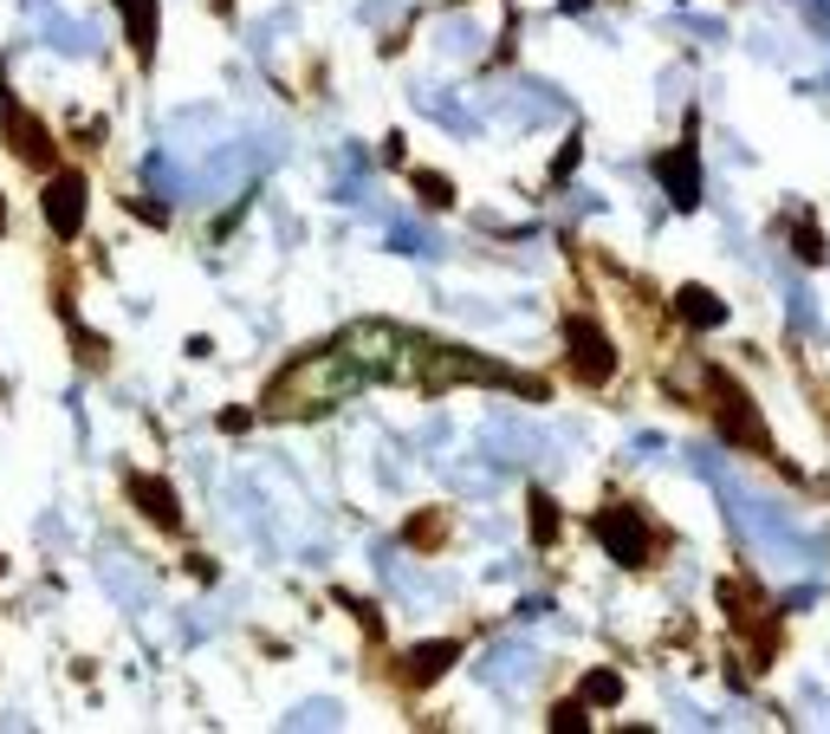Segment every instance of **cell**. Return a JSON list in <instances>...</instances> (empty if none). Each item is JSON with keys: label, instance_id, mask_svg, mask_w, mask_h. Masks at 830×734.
Instances as JSON below:
<instances>
[{"label": "cell", "instance_id": "cell-16", "mask_svg": "<svg viewBox=\"0 0 830 734\" xmlns=\"http://www.w3.org/2000/svg\"><path fill=\"white\" fill-rule=\"evenodd\" d=\"M552 729H558V734H591V722H584V709H577V702H558V709H552Z\"/></svg>", "mask_w": 830, "mask_h": 734}, {"label": "cell", "instance_id": "cell-2", "mask_svg": "<svg viewBox=\"0 0 830 734\" xmlns=\"http://www.w3.org/2000/svg\"><path fill=\"white\" fill-rule=\"evenodd\" d=\"M564 345H571V365H577V383H610L617 370V352L610 338L591 325V319H564Z\"/></svg>", "mask_w": 830, "mask_h": 734}, {"label": "cell", "instance_id": "cell-17", "mask_svg": "<svg viewBox=\"0 0 830 734\" xmlns=\"http://www.w3.org/2000/svg\"><path fill=\"white\" fill-rule=\"evenodd\" d=\"M441 533H448V520H435V514H422L410 526V546H435V540H441Z\"/></svg>", "mask_w": 830, "mask_h": 734}, {"label": "cell", "instance_id": "cell-1", "mask_svg": "<svg viewBox=\"0 0 830 734\" xmlns=\"http://www.w3.org/2000/svg\"><path fill=\"white\" fill-rule=\"evenodd\" d=\"M363 383L370 377H363V365L350 358L345 345H318V352L292 358L267 383V416H325L332 403H350Z\"/></svg>", "mask_w": 830, "mask_h": 734}, {"label": "cell", "instance_id": "cell-5", "mask_svg": "<svg viewBox=\"0 0 830 734\" xmlns=\"http://www.w3.org/2000/svg\"><path fill=\"white\" fill-rule=\"evenodd\" d=\"M85 196H91V189H85L78 169H59V176L46 182V227H53L59 241H71V234L85 227Z\"/></svg>", "mask_w": 830, "mask_h": 734}, {"label": "cell", "instance_id": "cell-20", "mask_svg": "<svg viewBox=\"0 0 830 734\" xmlns=\"http://www.w3.org/2000/svg\"><path fill=\"white\" fill-rule=\"evenodd\" d=\"M0 104H7V98H0Z\"/></svg>", "mask_w": 830, "mask_h": 734}, {"label": "cell", "instance_id": "cell-14", "mask_svg": "<svg viewBox=\"0 0 830 734\" xmlns=\"http://www.w3.org/2000/svg\"><path fill=\"white\" fill-rule=\"evenodd\" d=\"M792 254L811 260V267L825 260V234H818V221H798V227H792Z\"/></svg>", "mask_w": 830, "mask_h": 734}, {"label": "cell", "instance_id": "cell-9", "mask_svg": "<svg viewBox=\"0 0 830 734\" xmlns=\"http://www.w3.org/2000/svg\"><path fill=\"white\" fill-rule=\"evenodd\" d=\"M131 501H143V514L156 520V526H182L169 481H156V475H131Z\"/></svg>", "mask_w": 830, "mask_h": 734}, {"label": "cell", "instance_id": "cell-18", "mask_svg": "<svg viewBox=\"0 0 830 734\" xmlns=\"http://www.w3.org/2000/svg\"><path fill=\"white\" fill-rule=\"evenodd\" d=\"M0 234H7V202H0Z\"/></svg>", "mask_w": 830, "mask_h": 734}, {"label": "cell", "instance_id": "cell-12", "mask_svg": "<svg viewBox=\"0 0 830 734\" xmlns=\"http://www.w3.org/2000/svg\"><path fill=\"white\" fill-rule=\"evenodd\" d=\"M584 702L617 709V702H622V676H617V669H591V676H584Z\"/></svg>", "mask_w": 830, "mask_h": 734}, {"label": "cell", "instance_id": "cell-3", "mask_svg": "<svg viewBox=\"0 0 830 734\" xmlns=\"http://www.w3.org/2000/svg\"><path fill=\"white\" fill-rule=\"evenodd\" d=\"M591 526H597V540L617 553L622 566H649V526H642V514H629V508H597Z\"/></svg>", "mask_w": 830, "mask_h": 734}, {"label": "cell", "instance_id": "cell-13", "mask_svg": "<svg viewBox=\"0 0 830 734\" xmlns=\"http://www.w3.org/2000/svg\"><path fill=\"white\" fill-rule=\"evenodd\" d=\"M415 196H422L428 209H448V202H455V182L435 176V169H415Z\"/></svg>", "mask_w": 830, "mask_h": 734}, {"label": "cell", "instance_id": "cell-10", "mask_svg": "<svg viewBox=\"0 0 830 734\" xmlns=\"http://www.w3.org/2000/svg\"><path fill=\"white\" fill-rule=\"evenodd\" d=\"M117 13H124V33H131L137 59L149 66L156 59V0H117Z\"/></svg>", "mask_w": 830, "mask_h": 734}, {"label": "cell", "instance_id": "cell-6", "mask_svg": "<svg viewBox=\"0 0 830 734\" xmlns=\"http://www.w3.org/2000/svg\"><path fill=\"white\" fill-rule=\"evenodd\" d=\"M655 176L669 182L675 209H700V149H694V144L669 149V156H655Z\"/></svg>", "mask_w": 830, "mask_h": 734}, {"label": "cell", "instance_id": "cell-8", "mask_svg": "<svg viewBox=\"0 0 830 734\" xmlns=\"http://www.w3.org/2000/svg\"><path fill=\"white\" fill-rule=\"evenodd\" d=\"M675 312L688 319L694 332H714V325H727V299L707 293V287H682V293H675Z\"/></svg>", "mask_w": 830, "mask_h": 734}, {"label": "cell", "instance_id": "cell-4", "mask_svg": "<svg viewBox=\"0 0 830 734\" xmlns=\"http://www.w3.org/2000/svg\"><path fill=\"white\" fill-rule=\"evenodd\" d=\"M714 390H720V403H714V410H720V430H727L733 442H747V448H760V455H772V436H765L760 410H753V403L740 397V383L714 370Z\"/></svg>", "mask_w": 830, "mask_h": 734}, {"label": "cell", "instance_id": "cell-7", "mask_svg": "<svg viewBox=\"0 0 830 734\" xmlns=\"http://www.w3.org/2000/svg\"><path fill=\"white\" fill-rule=\"evenodd\" d=\"M7 144L20 163H33V169H53V137H46V124L40 118H26L20 104H7Z\"/></svg>", "mask_w": 830, "mask_h": 734}, {"label": "cell", "instance_id": "cell-19", "mask_svg": "<svg viewBox=\"0 0 830 734\" xmlns=\"http://www.w3.org/2000/svg\"><path fill=\"white\" fill-rule=\"evenodd\" d=\"M214 7H221V13H227V7H234V0H214Z\"/></svg>", "mask_w": 830, "mask_h": 734}, {"label": "cell", "instance_id": "cell-11", "mask_svg": "<svg viewBox=\"0 0 830 734\" xmlns=\"http://www.w3.org/2000/svg\"><path fill=\"white\" fill-rule=\"evenodd\" d=\"M455 657H461V644H422V650L410 657V669H403V676H410L415 689H428V682H435V676H441V669H448Z\"/></svg>", "mask_w": 830, "mask_h": 734}, {"label": "cell", "instance_id": "cell-15", "mask_svg": "<svg viewBox=\"0 0 830 734\" xmlns=\"http://www.w3.org/2000/svg\"><path fill=\"white\" fill-rule=\"evenodd\" d=\"M552 533H558V508L546 494H532V540H552Z\"/></svg>", "mask_w": 830, "mask_h": 734}]
</instances>
